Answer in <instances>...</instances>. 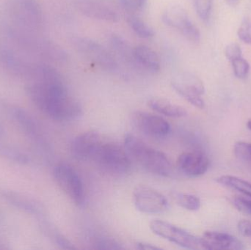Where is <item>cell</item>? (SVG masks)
Instances as JSON below:
<instances>
[{
	"label": "cell",
	"mask_w": 251,
	"mask_h": 250,
	"mask_svg": "<svg viewBox=\"0 0 251 250\" xmlns=\"http://www.w3.org/2000/svg\"><path fill=\"white\" fill-rule=\"evenodd\" d=\"M26 95L38 110L56 121L75 120L82 115L80 104L70 96L60 72L44 63L36 77L26 82Z\"/></svg>",
	"instance_id": "6da1fadb"
},
{
	"label": "cell",
	"mask_w": 251,
	"mask_h": 250,
	"mask_svg": "<svg viewBox=\"0 0 251 250\" xmlns=\"http://www.w3.org/2000/svg\"><path fill=\"white\" fill-rule=\"evenodd\" d=\"M1 31L6 44L32 58L48 63H63L67 60L62 47L41 33L25 30L7 22Z\"/></svg>",
	"instance_id": "7a4b0ae2"
},
{
	"label": "cell",
	"mask_w": 251,
	"mask_h": 250,
	"mask_svg": "<svg viewBox=\"0 0 251 250\" xmlns=\"http://www.w3.org/2000/svg\"><path fill=\"white\" fill-rule=\"evenodd\" d=\"M124 140L127 154L145 170L164 177L172 174L173 165L171 160L162 151L149 146L131 134L126 135Z\"/></svg>",
	"instance_id": "3957f363"
},
{
	"label": "cell",
	"mask_w": 251,
	"mask_h": 250,
	"mask_svg": "<svg viewBox=\"0 0 251 250\" xmlns=\"http://www.w3.org/2000/svg\"><path fill=\"white\" fill-rule=\"evenodd\" d=\"M5 13L8 23L29 32H42L44 13L37 0H7Z\"/></svg>",
	"instance_id": "277c9868"
},
{
	"label": "cell",
	"mask_w": 251,
	"mask_h": 250,
	"mask_svg": "<svg viewBox=\"0 0 251 250\" xmlns=\"http://www.w3.org/2000/svg\"><path fill=\"white\" fill-rule=\"evenodd\" d=\"M43 61L35 60L13 47L0 44V68L13 77L32 80L38 73Z\"/></svg>",
	"instance_id": "5b68a950"
},
{
	"label": "cell",
	"mask_w": 251,
	"mask_h": 250,
	"mask_svg": "<svg viewBox=\"0 0 251 250\" xmlns=\"http://www.w3.org/2000/svg\"><path fill=\"white\" fill-rule=\"evenodd\" d=\"M0 109L16 123L38 153L42 154L47 153L48 144L41 126L32 114L25 109L6 102L4 100L0 99Z\"/></svg>",
	"instance_id": "8992f818"
},
{
	"label": "cell",
	"mask_w": 251,
	"mask_h": 250,
	"mask_svg": "<svg viewBox=\"0 0 251 250\" xmlns=\"http://www.w3.org/2000/svg\"><path fill=\"white\" fill-rule=\"evenodd\" d=\"M92 161L104 171L113 174H126L131 170V160L125 148L112 142H101Z\"/></svg>",
	"instance_id": "52a82bcc"
},
{
	"label": "cell",
	"mask_w": 251,
	"mask_h": 250,
	"mask_svg": "<svg viewBox=\"0 0 251 250\" xmlns=\"http://www.w3.org/2000/svg\"><path fill=\"white\" fill-rule=\"evenodd\" d=\"M72 44L84 58L107 71L114 72L119 68L113 54L97 41L87 37H75Z\"/></svg>",
	"instance_id": "ba28073f"
},
{
	"label": "cell",
	"mask_w": 251,
	"mask_h": 250,
	"mask_svg": "<svg viewBox=\"0 0 251 250\" xmlns=\"http://www.w3.org/2000/svg\"><path fill=\"white\" fill-rule=\"evenodd\" d=\"M150 229L156 236L181 248L190 250H205L202 238L197 237L168 222L153 220L150 223Z\"/></svg>",
	"instance_id": "9c48e42d"
},
{
	"label": "cell",
	"mask_w": 251,
	"mask_h": 250,
	"mask_svg": "<svg viewBox=\"0 0 251 250\" xmlns=\"http://www.w3.org/2000/svg\"><path fill=\"white\" fill-rule=\"evenodd\" d=\"M53 176L57 185L76 205L85 201V189L82 179L76 170L69 164L60 163L53 169Z\"/></svg>",
	"instance_id": "30bf717a"
},
{
	"label": "cell",
	"mask_w": 251,
	"mask_h": 250,
	"mask_svg": "<svg viewBox=\"0 0 251 250\" xmlns=\"http://www.w3.org/2000/svg\"><path fill=\"white\" fill-rule=\"evenodd\" d=\"M171 86L176 93L196 108L203 110L205 103L202 98L205 88L203 82L189 72L178 73L171 81Z\"/></svg>",
	"instance_id": "8fae6325"
},
{
	"label": "cell",
	"mask_w": 251,
	"mask_h": 250,
	"mask_svg": "<svg viewBox=\"0 0 251 250\" xmlns=\"http://www.w3.org/2000/svg\"><path fill=\"white\" fill-rule=\"evenodd\" d=\"M162 19L165 25L176 29L188 41L193 43L200 41L199 28L192 22L188 13L181 6L178 4L168 6L162 13Z\"/></svg>",
	"instance_id": "7c38bea8"
},
{
	"label": "cell",
	"mask_w": 251,
	"mask_h": 250,
	"mask_svg": "<svg viewBox=\"0 0 251 250\" xmlns=\"http://www.w3.org/2000/svg\"><path fill=\"white\" fill-rule=\"evenodd\" d=\"M133 201L137 210L145 214H162L169 208L166 197L149 186H137L133 192Z\"/></svg>",
	"instance_id": "4fadbf2b"
},
{
	"label": "cell",
	"mask_w": 251,
	"mask_h": 250,
	"mask_svg": "<svg viewBox=\"0 0 251 250\" xmlns=\"http://www.w3.org/2000/svg\"><path fill=\"white\" fill-rule=\"evenodd\" d=\"M133 120L139 131L151 137L163 139L171 133L170 123L157 114L147 112H136Z\"/></svg>",
	"instance_id": "5bb4252c"
},
{
	"label": "cell",
	"mask_w": 251,
	"mask_h": 250,
	"mask_svg": "<svg viewBox=\"0 0 251 250\" xmlns=\"http://www.w3.org/2000/svg\"><path fill=\"white\" fill-rule=\"evenodd\" d=\"M177 167L181 173L190 178L203 176L209 169V158L201 151L184 152L177 159Z\"/></svg>",
	"instance_id": "9a60e30c"
},
{
	"label": "cell",
	"mask_w": 251,
	"mask_h": 250,
	"mask_svg": "<svg viewBox=\"0 0 251 250\" xmlns=\"http://www.w3.org/2000/svg\"><path fill=\"white\" fill-rule=\"evenodd\" d=\"M102 140L96 131H88L76 136L71 145V152L78 161L92 160Z\"/></svg>",
	"instance_id": "2e32d148"
},
{
	"label": "cell",
	"mask_w": 251,
	"mask_h": 250,
	"mask_svg": "<svg viewBox=\"0 0 251 250\" xmlns=\"http://www.w3.org/2000/svg\"><path fill=\"white\" fill-rule=\"evenodd\" d=\"M75 7L86 17L116 23L120 19L119 14L108 6L96 0H76Z\"/></svg>",
	"instance_id": "e0dca14e"
},
{
	"label": "cell",
	"mask_w": 251,
	"mask_h": 250,
	"mask_svg": "<svg viewBox=\"0 0 251 250\" xmlns=\"http://www.w3.org/2000/svg\"><path fill=\"white\" fill-rule=\"evenodd\" d=\"M0 196L12 206L23 212L35 216L37 218L45 216L42 206L38 202L22 194L0 188Z\"/></svg>",
	"instance_id": "ac0fdd59"
},
{
	"label": "cell",
	"mask_w": 251,
	"mask_h": 250,
	"mask_svg": "<svg viewBox=\"0 0 251 250\" xmlns=\"http://www.w3.org/2000/svg\"><path fill=\"white\" fill-rule=\"evenodd\" d=\"M205 250L244 249L243 243L235 236L218 231H206L202 236Z\"/></svg>",
	"instance_id": "d6986e66"
},
{
	"label": "cell",
	"mask_w": 251,
	"mask_h": 250,
	"mask_svg": "<svg viewBox=\"0 0 251 250\" xmlns=\"http://www.w3.org/2000/svg\"><path fill=\"white\" fill-rule=\"evenodd\" d=\"M135 66L152 73L159 72L161 69L159 56L150 47L139 45L134 48Z\"/></svg>",
	"instance_id": "ffe728a7"
},
{
	"label": "cell",
	"mask_w": 251,
	"mask_h": 250,
	"mask_svg": "<svg viewBox=\"0 0 251 250\" xmlns=\"http://www.w3.org/2000/svg\"><path fill=\"white\" fill-rule=\"evenodd\" d=\"M39 227L41 232L44 233L46 237L51 241L54 245L58 246L61 249L64 250H75L76 249L73 244L63 236L58 229L49 221L45 216L38 218Z\"/></svg>",
	"instance_id": "44dd1931"
},
{
	"label": "cell",
	"mask_w": 251,
	"mask_h": 250,
	"mask_svg": "<svg viewBox=\"0 0 251 250\" xmlns=\"http://www.w3.org/2000/svg\"><path fill=\"white\" fill-rule=\"evenodd\" d=\"M149 106L156 113L167 117L180 118L187 114L185 108L165 98H151L149 101Z\"/></svg>",
	"instance_id": "7402d4cb"
},
{
	"label": "cell",
	"mask_w": 251,
	"mask_h": 250,
	"mask_svg": "<svg viewBox=\"0 0 251 250\" xmlns=\"http://www.w3.org/2000/svg\"><path fill=\"white\" fill-rule=\"evenodd\" d=\"M0 156L21 165H28L32 162L29 156L14 145H10L7 141L0 144Z\"/></svg>",
	"instance_id": "603a6c76"
},
{
	"label": "cell",
	"mask_w": 251,
	"mask_h": 250,
	"mask_svg": "<svg viewBox=\"0 0 251 250\" xmlns=\"http://www.w3.org/2000/svg\"><path fill=\"white\" fill-rule=\"evenodd\" d=\"M110 44L114 52L127 63L135 65L134 59V48H131L129 44L121 36L113 34L110 38Z\"/></svg>",
	"instance_id": "cb8c5ba5"
},
{
	"label": "cell",
	"mask_w": 251,
	"mask_h": 250,
	"mask_svg": "<svg viewBox=\"0 0 251 250\" xmlns=\"http://www.w3.org/2000/svg\"><path fill=\"white\" fill-rule=\"evenodd\" d=\"M216 182L226 187L238 191L243 195L251 198V183L247 181L236 176H221L216 179Z\"/></svg>",
	"instance_id": "d4e9b609"
},
{
	"label": "cell",
	"mask_w": 251,
	"mask_h": 250,
	"mask_svg": "<svg viewBox=\"0 0 251 250\" xmlns=\"http://www.w3.org/2000/svg\"><path fill=\"white\" fill-rule=\"evenodd\" d=\"M126 22L131 30L140 38L149 39L154 36L153 28L136 15L128 14Z\"/></svg>",
	"instance_id": "484cf974"
},
{
	"label": "cell",
	"mask_w": 251,
	"mask_h": 250,
	"mask_svg": "<svg viewBox=\"0 0 251 250\" xmlns=\"http://www.w3.org/2000/svg\"><path fill=\"white\" fill-rule=\"evenodd\" d=\"M174 201L181 208L190 211H198L201 208V200L196 195L176 192L173 195Z\"/></svg>",
	"instance_id": "4316f807"
},
{
	"label": "cell",
	"mask_w": 251,
	"mask_h": 250,
	"mask_svg": "<svg viewBox=\"0 0 251 250\" xmlns=\"http://www.w3.org/2000/svg\"><path fill=\"white\" fill-rule=\"evenodd\" d=\"M90 243L96 250H122L123 247L113 238L105 235H94L90 239Z\"/></svg>",
	"instance_id": "83f0119b"
},
{
	"label": "cell",
	"mask_w": 251,
	"mask_h": 250,
	"mask_svg": "<svg viewBox=\"0 0 251 250\" xmlns=\"http://www.w3.org/2000/svg\"><path fill=\"white\" fill-rule=\"evenodd\" d=\"M149 0H119L122 8L128 14L136 15L141 13L148 5Z\"/></svg>",
	"instance_id": "f1b7e54d"
},
{
	"label": "cell",
	"mask_w": 251,
	"mask_h": 250,
	"mask_svg": "<svg viewBox=\"0 0 251 250\" xmlns=\"http://www.w3.org/2000/svg\"><path fill=\"white\" fill-rule=\"evenodd\" d=\"M193 2L199 17L203 22H207L210 18L213 0H193Z\"/></svg>",
	"instance_id": "f546056e"
},
{
	"label": "cell",
	"mask_w": 251,
	"mask_h": 250,
	"mask_svg": "<svg viewBox=\"0 0 251 250\" xmlns=\"http://www.w3.org/2000/svg\"><path fill=\"white\" fill-rule=\"evenodd\" d=\"M234 152L239 159L251 164V143L242 141L236 142Z\"/></svg>",
	"instance_id": "4dcf8cb0"
},
{
	"label": "cell",
	"mask_w": 251,
	"mask_h": 250,
	"mask_svg": "<svg viewBox=\"0 0 251 250\" xmlns=\"http://www.w3.org/2000/svg\"><path fill=\"white\" fill-rule=\"evenodd\" d=\"M234 75L239 79L247 77L250 70V65L243 57L231 61Z\"/></svg>",
	"instance_id": "1f68e13d"
},
{
	"label": "cell",
	"mask_w": 251,
	"mask_h": 250,
	"mask_svg": "<svg viewBox=\"0 0 251 250\" xmlns=\"http://www.w3.org/2000/svg\"><path fill=\"white\" fill-rule=\"evenodd\" d=\"M242 54L243 51H242L241 47L237 44H229L226 48V56L231 62L242 57Z\"/></svg>",
	"instance_id": "d6a6232c"
},
{
	"label": "cell",
	"mask_w": 251,
	"mask_h": 250,
	"mask_svg": "<svg viewBox=\"0 0 251 250\" xmlns=\"http://www.w3.org/2000/svg\"><path fill=\"white\" fill-rule=\"evenodd\" d=\"M238 36L245 44H251L250 24H249V21L245 20L242 23L241 26L239 28Z\"/></svg>",
	"instance_id": "836d02e7"
},
{
	"label": "cell",
	"mask_w": 251,
	"mask_h": 250,
	"mask_svg": "<svg viewBox=\"0 0 251 250\" xmlns=\"http://www.w3.org/2000/svg\"><path fill=\"white\" fill-rule=\"evenodd\" d=\"M233 204L239 211L251 215V200L243 198H236L233 201Z\"/></svg>",
	"instance_id": "e575fe53"
},
{
	"label": "cell",
	"mask_w": 251,
	"mask_h": 250,
	"mask_svg": "<svg viewBox=\"0 0 251 250\" xmlns=\"http://www.w3.org/2000/svg\"><path fill=\"white\" fill-rule=\"evenodd\" d=\"M237 228L243 236L251 239V222L249 220H240L237 225Z\"/></svg>",
	"instance_id": "d590c367"
},
{
	"label": "cell",
	"mask_w": 251,
	"mask_h": 250,
	"mask_svg": "<svg viewBox=\"0 0 251 250\" xmlns=\"http://www.w3.org/2000/svg\"><path fill=\"white\" fill-rule=\"evenodd\" d=\"M136 248L138 250H161V248H159V247L154 246V245L146 243V242H137L136 244Z\"/></svg>",
	"instance_id": "8d00e7d4"
},
{
	"label": "cell",
	"mask_w": 251,
	"mask_h": 250,
	"mask_svg": "<svg viewBox=\"0 0 251 250\" xmlns=\"http://www.w3.org/2000/svg\"><path fill=\"white\" fill-rule=\"evenodd\" d=\"M7 141V132H6L4 126L0 122V144Z\"/></svg>",
	"instance_id": "74e56055"
},
{
	"label": "cell",
	"mask_w": 251,
	"mask_h": 250,
	"mask_svg": "<svg viewBox=\"0 0 251 250\" xmlns=\"http://www.w3.org/2000/svg\"><path fill=\"white\" fill-rule=\"evenodd\" d=\"M227 1H228L230 4H237V3L240 0H227Z\"/></svg>",
	"instance_id": "f35d334b"
},
{
	"label": "cell",
	"mask_w": 251,
	"mask_h": 250,
	"mask_svg": "<svg viewBox=\"0 0 251 250\" xmlns=\"http://www.w3.org/2000/svg\"><path fill=\"white\" fill-rule=\"evenodd\" d=\"M247 126L248 128L251 130V118L249 120V121H248Z\"/></svg>",
	"instance_id": "ab89813d"
}]
</instances>
